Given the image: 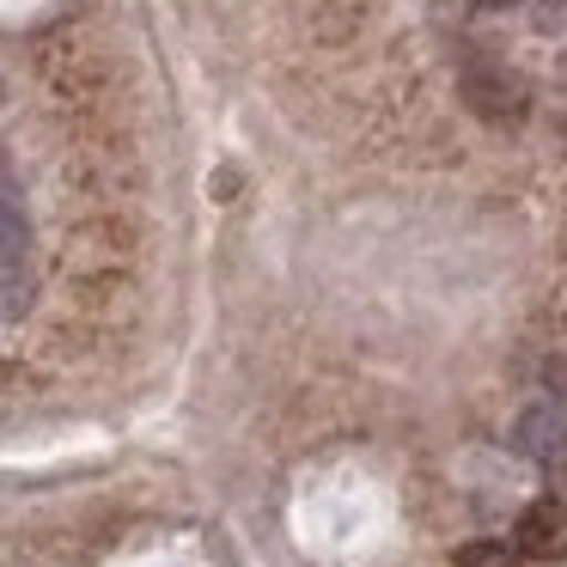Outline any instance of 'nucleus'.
Here are the masks:
<instances>
[{
	"instance_id": "f257e3e1",
	"label": "nucleus",
	"mask_w": 567,
	"mask_h": 567,
	"mask_svg": "<svg viewBox=\"0 0 567 567\" xmlns=\"http://www.w3.org/2000/svg\"><path fill=\"white\" fill-rule=\"evenodd\" d=\"M457 86H464L470 111L488 116V123H513V116H525V80L506 74L501 62H470Z\"/></svg>"
},
{
	"instance_id": "0eeeda50",
	"label": "nucleus",
	"mask_w": 567,
	"mask_h": 567,
	"mask_svg": "<svg viewBox=\"0 0 567 567\" xmlns=\"http://www.w3.org/2000/svg\"><path fill=\"white\" fill-rule=\"evenodd\" d=\"M470 7H482V13H506V7H518V0H470Z\"/></svg>"
},
{
	"instance_id": "20e7f679",
	"label": "nucleus",
	"mask_w": 567,
	"mask_h": 567,
	"mask_svg": "<svg viewBox=\"0 0 567 567\" xmlns=\"http://www.w3.org/2000/svg\"><path fill=\"white\" fill-rule=\"evenodd\" d=\"M452 567H518V549L513 543H494V537H476L452 555Z\"/></svg>"
},
{
	"instance_id": "423d86ee",
	"label": "nucleus",
	"mask_w": 567,
	"mask_h": 567,
	"mask_svg": "<svg viewBox=\"0 0 567 567\" xmlns=\"http://www.w3.org/2000/svg\"><path fill=\"white\" fill-rule=\"evenodd\" d=\"M567 25V0H543L537 7V31H561Z\"/></svg>"
},
{
	"instance_id": "39448f33",
	"label": "nucleus",
	"mask_w": 567,
	"mask_h": 567,
	"mask_svg": "<svg viewBox=\"0 0 567 567\" xmlns=\"http://www.w3.org/2000/svg\"><path fill=\"white\" fill-rule=\"evenodd\" d=\"M25 245H31V233H25V220H19V208L0 202V269H19Z\"/></svg>"
},
{
	"instance_id": "7ed1b4c3",
	"label": "nucleus",
	"mask_w": 567,
	"mask_h": 567,
	"mask_svg": "<svg viewBox=\"0 0 567 567\" xmlns=\"http://www.w3.org/2000/svg\"><path fill=\"white\" fill-rule=\"evenodd\" d=\"M513 445L537 464H561L567 457V409L561 403H530L525 415L513 421Z\"/></svg>"
},
{
	"instance_id": "f03ea898",
	"label": "nucleus",
	"mask_w": 567,
	"mask_h": 567,
	"mask_svg": "<svg viewBox=\"0 0 567 567\" xmlns=\"http://www.w3.org/2000/svg\"><path fill=\"white\" fill-rule=\"evenodd\" d=\"M513 549L530 561H567V506L561 501H530L513 525Z\"/></svg>"
}]
</instances>
